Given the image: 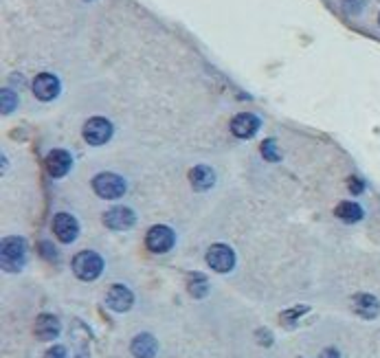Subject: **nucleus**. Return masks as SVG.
Instances as JSON below:
<instances>
[{
	"label": "nucleus",
	"instance_id": "obj_19",
	"mask_svg": "<svg viewBox=\"0 0 380 358\" xmlns=\"http://www.w3.org/2000/svg\"><path fill=\"white\" fill-rule=\"evenodd\" d=\"M308 310H310L308 305H295V308H290V310H286V312L280 315V321H282V325H295L297 319L303 317Z\"/></svg>",
	"mask_w": 380,
	"mask_h": 358
},
{
	"label": "nucleus",
	"instance_id": "obj_18",
	"mask_svg": "<svg viewBox=\"0 0 380 358\" xmlns=\"http://www.w3.org/2000/svg\"><path fill=\"white\" fill-rule=\"evenodd\" d=\"M187 290L194 299H202L209 293V279L202 273H189L187 277Z\"/></svg>",
	"mask_w": 380,
	"mask_h": 358
},
{
	"label": "nucleus",
	"instance_id": "obj_2",
	"mask_svg": "<svg viewBox=\"0 0 380 358\" xmlns=\"http://www.w3.org/2000/svg\"><path fill=\"white\" fill-rule=\"evenodd\" d=\"M73 273L82 281H95L104 273V260L95 251H82L73 258Z\"/></svg>",
	"mask_w": 380,
	"mask_h": 358
},
{
	"label": "nucleus",
	"instance_id": "obj_20",
	"mask_svg": "<svg viewBox=\"0 0 380 358\" xmlns=\"http://www.w3.org/2000/svg\"><path fill=\"white\" fill-rule=\"evenodd\" d=\"M262 157L266 161H282V152H280V147H277L275 139H266L262 143Z\"/></svg>",
	"mask_w": 380,
	"mask_h": 358
},
{
	"label": "nucleus",
	"instance_id": "obj_22",
	"mask_svg": "<svg viewBox=\"0 0 380 358\" xmlns=\"http://www.w3.org/2000/svg\"><path fill=\"white\" fill-rule=\"evenodd\" d=\"M341 5H343V9H345L349 16H357V14L363 11L365 0H341Z\"/></svg>",
	"mask_w": 380,
	"mask_h": 358
},
{
	"label": "nucleus",
	"instance_id": "obj_16",
	"mask_svg": "<svg viewBox=\"0 0 380 358\" xmlns=\"http://www.w3.org/2000/svg\"><path fill=\"white\" fill-rule=\"evenodd\" d=\"M58 335H60V319L56 315L44 312L36 319V337L40 341H53L58 339Z\"/></svg>",
	"mask_w": 380,
	"mask_h": 358
},
{
	"label": "nucleus",
	"instance_id": "obj_17",
	"mask_svg": "<svg viewBox=\"0 0 380 358\" xmlns=\"http://www.w3.org/2000/svg\"><path fill=\"white\" fill-rule=\"evenodd\" d=\"M334 216H337L339 220L347 222V224H354V222L363 220V209H361V204L347 202V200H345V202H339V204H337Z\"/></svg>",
	"mask_w": 380,
	"mask_h": 358
},
{
	"label": "nucleus",
	"instance_id": "obj_11",
	"mask_svg": "<svg viewBox=\"0 0 380 358\" xmlns=\"http://www.w3.org/2000/svg\"><path fill=\"white\" fill-rule=\"evenodd\" d=\"M33 95L40 101H51L60 95V80L53 73H40L33 80Z\"/></svg>",
	"mask_w": 380,
	"mask_h": 358
},
{
	"label": "nucleus",
	"instance_id": "obj_25",
	"mask_svg": "<svg viewBox=\"0 0 380 358\" xmlns=\"http://www.w3.org/2000/svg\"><path fill=\"white\" fill-rule=\"evenodd\" d=\"M258 341L264 345V347H268L270 343H273V337H270V332H266V330H260L258 332Z\"/></svg>",
	"mask_w": 380,
	"mask_h": 358
},
{
	"label": "nucleus",
	"instance_id": "obj_1",
	"mask_svg": "<svg viewBox=\"0 0 380 358\" xmlns=\"http://www.w3.org/2000/svg\"><path fill=\"white\" fill-rule=\"evenodd\" d=\"M0 264L7 273H20L22 266L27 264V242L18 236L5 238L3 248H0Z\"/></svg>",
	"mask_w": 380,
	"mask_h": 358
},
{
	"label": "nucleus",
	"instance_id": "obj_13",
	"mask_svg": "<svg viewBox=\"0 0 380 358\" xmlns=\"http://www.w3.org/2000/svg\"><path fill=\"white\" fill-rule=\"evenodd\" d=\"M352 310L357 312L359 317H363V319H374L380 312V303H378V299L374 295L359 293V295L352 297Z\"/></svg>",
	"mask_w": 380,
	"mask_h": 358
},
{
	"label": "nucleus",
	"instance_id": "obj_26",
	"mask_svg": "<svg viewBox=\"0 0 380 358\" xmlns=\"http://www.w3.org/2000/svg\"><path fill=\"white\" fill-rule=\"evenodd\" d=\"M319 358H343V356L339 354V349H334V347H327V349H323V352L319 354Z\"/></svg>",
	"mask_w": 380,
	"mask_h": 358
},
{
	"label": "nucleus",
	"instance_id": "obj_8",
	"mask_svg": "<svg viewBox=\"0 0 380 358\" xmlns=\"http://www.w3.org/2000/svg\"><path fill=\"white\" fill-rule=\"evenodd\" d=\"M53 233L62 244H70L80 236V222L70 214H58L53 218Z\"/></svg>",
	"mask_w": 380,
	"mask_h": 358
},
{
	"label": "nucleus",
	"instance_id": "obj_9",
	"mask_svg": "<svg viewBox=\"0 0 380 358\" xmlns=\"http://www.w3.org/2000/svg\"><path fill=\"white\" fill-rule=\"evenodd\" d=\"M106 303H108V308L115 310V312H128L134 305V293L128 286L115 284V286L108 288Z\"/></svg>",
	"mask_w": 380,
	"mask_h": 358
},
{
	"label": "nucleus",
	"instance_id": "obj_5",
	"mask_svg": "<svg viewBox=\"0 0 380 358\" xmlns=\"http://www.w3.org/2000/svg\"><path fill=\"white\" fill-rule=\"evenodd\" d=\"M207 264L216 273H229L236 266V253L226 244H213L207 251Z\"/></svg>",
	"mask_w": 380,
	"mask_h": 358
},
{
	"label": "nucleus",
	"instance_id": "obj_21",
	"mask_svg": "<svg viewBox=\"0 0 380 358\" xmlns=\"http://www.w3.org/2000/svg\"><path fill=\"white\" fill-rule=\"evenodd\" d=\"M0 99H3V115L14 112V108L18 106V97H16V93L9 90V88H3V93H0Z\"/></svg>",
	"mask_w": 380,
	"mask_h": 358
},
{
	"label": "nucleus",
	"instance_id": "obj_7",
	"mask_svg": "<svg viewBox=\"0 0 380 358\" xmlns=\"http://www.w3.org/2000/svg\"><path fill=\"white\" fill-rule=\"evenodd\" d=\"M101 220L112 231H128V228L137 224V214L130 207H121L119 204V207H110L108 211H104Z\"/></svg>",
	"mask_w": 380,
	"mask_h": 358
},
{
	"label": "nucleus",
	"instance_id": "obj_23",
	"mask_svg": "<svg viewBox=\"0 0 380 358\" xmlns=\"http://www.w3.org/2000/svg\"><path fill=\"white\" fill-rule=\"evenodd\" d=\"M44 358H68V352L64 345H53L51 349H46Z\"/></svg>",
	"mask_w": 380,
	"mask_h": 358
},
{
	"label": "nucleus",
	"instance_id": "obj_15",
	"mask_svg": "<svg viewBox=\"0 0 380 358\" xmlns=\"http://www.w3.org/2000/svg\"><path fill=\"white\" fill-rule=\"evenodd\" d=\"M189 183L196 191H207L216 183V172L209 165H196L189 169Z\"/></svg>",
	"mask_w": 380,
	"mask_h": 358
},
{
	"label": "nucleus",
	"instance_id": "obj_24",
	"mask_svg": "<svg viewBox=\"0 0 380 358\" xmlns=\"http://www.w3.org/2000/svg\"><path fill=\"white\" fill-rule=\"evenodd\" d=\"M347 185H349V191L352 194H361L363 191V181H361V178H347Z\"/></svg>",
	"mask_w": 380,
	"mask_h": 358
},
{
	"label": "nucleus",
	"instance_id": "obj_10",
	"mask_svg": "<svg viewBox=\"0 0 380 358\" xmlns=\"http://www.w3.org/2000/svg\"><path fill=\"white\" fill-rule=\"evenodd\" d=\"M260 125H262L260 117L250 115V112H240V115L233 117V121H231V132H233L238 139H253V137L258 135Z\"/></svg>",
	"mask_w": 380,
	"mask_h": 358
},
{
	"label": "nucleus",
	"instance_id": "obj_27",
	"mask_svg": "<svg viewBox=\"0 0 380 358\" xmlns=\"http://www.w3.org/2000/svg\"><path fill=\"white\" fill-rule=\"evenodd\" d=\"M378 24H380V16H378Z\"/></svg>",
	"mask_w": 380,
	"mask_h": 358
},
{
	"label": "nucleus",
	"instance_id": "obj_4",
	"mask_svg": "<svg viewBox=\"0 0 380 358\" xmlns=\"http://www.w3.org/2000/svg\"><path fill=\"white\" fill-rule=\"evenodd\" d=\"M82 135L88 145H104L112 137V123L104 117H93L84 123Z\"/></svg>",
	"mask_w": 380,
	"mask_h": 358
},
{
	"label": "nucleus",
	"instance_id": "obj_14",
	"mask_svg": "<svg viewBox=\"0 0 380 358\" xmlns=\"http://www.w3.org/2000/svg\"><path fill=\"white\" fill-rule=\"evenodd\" d=\"M130 352L134 358H154L157 352H159V343L157 339L147 335V332H141V335H137L130 343Z\"/></svg>",
	"mask_w": 380,
	"mask_h": 358
},
{
	"label": "nucleus",
	"instance_id": "obj_3",
	"mask_svg": "<svg viewBox=\"0 0 380 358\" xmlns=\"http://www.w3.org/2000/svg\"><path fill=\"white\" fill-rule=\"evenodd\" d=\"M93 189L99 198L104 200H117L125 194L128 185L125 181L119 176V174H112V172H101L93 178Z\"/></svg>",
	"mask_w": 380,
	"mask_h": 358
},
{
	"label": "nucleus",
	"instance_id": "obj_6",
	"mask_svg": "<svg viewBox=\"0 0 380 358\" xmlns=\"http://www.w3.org/2000/svg\"><path fill=\"white\" fill-rule=\"evenodd\" d=\"M174 242H176V236H174L171 228L165 226V224L152 226L149 231H147V236H145V246H147L152 253H157V255L171 251Z\"/></svg>",
	"mask_w": 380,
	"mask_h": 358
},
{
	"label": "nucleus",
	"instance_id": "obj_12",
	"mask_svg": "<svg viewBox=\"0 0 380 358\" xmlns=\"http://www.w3.org/2000/svg\"><path fill=\"white\" fill-rule=\"evenodd\" d=\"M73 167V157L66 149H53L46 157V169L53 178H64Z\"/></svg>",
	"mask_w": 380,
	"mask_h": 358
}]
</instances>
